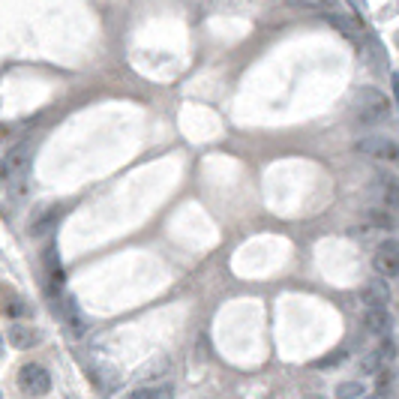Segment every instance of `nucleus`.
Here are the masks:
<instances>
[{
    "label": "nucleus",
    "mask_w": 399,
    "mask_h": 399,
    "mask_svg": "<svg viewBox=\"0 0 399 399\" xmlns=\"http://www.w3.org/2000/svg\"><path fill=\"white\" fill-rule=\"evenodd\" d=\"M391 117V103L378 94L375 87H364L357 94V108H355V123L357 126H375Z\"/></svg>",
    "instance_id": "1"
},
{
    "label": "nucleus",
    "mask_w": 399,
    "mask_h": 399,
    "mask_svg": "<svg viewBox=\"0 0 399 399\" xmlns=\"http://www.w3.org/2000/svg\"><path fill=\"white\" fill-rule=\"evenodd\" d=\"M355 150L382 166H399V141L387 139V135H364L355 141Z\"/></svg>",
    "instance_id": "2"
},
{
    "label": "nucleus",
    "mask_w": 399,
    "mask_h": 399,
    "mask_svg": "<svg viewBox=\"0 0 399 399\" xmlns=\"http://www.w3.org/2000/svg\"><path fill=\"white\" fill-rule=\"evenodd\" d=\"M373 270L382 279H396L399 276V240L387 238L378 243V249L373 252Z\"/></svg>",
    "instance_id": "3"
},
{
    "label": "nucleus",
    "mask_w": 399,
    "mask_h": 399,
    "mask_svg": "<svg viewBox=\"0 0 399 399\" xmlns=\"http://www.w3.org/2000/svg\"><path fill=\"white\" fill-rule=\"evenodd\" d=\"M18 384H21V391L27 396H45L51 391V375L39 364H24L18 369Z\"/></svg>",
    "instance_id": "4"
},
{
    "label": "nucleus",
    "mask_w": 399,
    "mask_h": 399,
    "mask_svg": "<svg viewBox=\"0 0 399 399\" xmlns=\"http://www.w3.org/2000/svg\"><path fill=\"white\" fill-rule=\"evenodd\" d=\"M360 301L366 303V310H387V303H391V285L384 279H373V283L364 285Z\"/></svg>",
    "instance_id": "5"
},
{
    "label": "nucleus",
    "mask_w": 399,
    "mask_h": 399,
    "mask_svg": "<svg viewBox=\"0 0 399 399\" xmlns=\"http://www.w3.org/2000/svg\"><path fill=\"white\" fill-rule=\"evenodd\" d=\"M27 159H30V144H27V141H18L12 150L3 153V184L12 180L15 171L27 168Z\"/></svg>",
    "instance_id": "6"
},
{
    "label": "nucleus",
    "mask_w": 399,
    "mask_h": 399,
    "mask_svg": "<svg viewBox=\"0 0 399 399\" xmlns=\"http://www.w3.org/2000/svg\"><path fill=\"white\" fill-rule=\"evenodd\" d=\"M6 342L18 351H27V348H36L42 342L39 330L36 328H27V324H12V328L6 330Z\"/></svg>",
    "instance_id": "7"
},
{
    "label": "nucleus",
    "mask_w": 399,
    "mask_h": 399,
    "mask_svg": "<svg viewBox=\"0 0 399 399\" xmlns=\"http://www.w3.org/2000/svg\"><path fill=\"white\" fill-rule=\"evenodd\" d=\"M364 324L369 333H375V337H382V339H391V330H393L391 310H366Z\"/></svg>",
    "instance_id": "8"
},
{
    "label": "nucleus",
    "mask_w": 399,
    "mask_h": 399,
    "mask_svg": "<svg viewBox=\"0 0 399 399\" xmlns=\"http://www.w3.org/2000/svg\"><path fill=\"white\" fill-rule=\"evenodd\" d=\"M63 319H66V328H69V333L76 339H81L87 333V321H85V315H81V310H78L76 297H66V301H63Z\"/></svg>",
    "instance_id": "9"
},
{
    "label": "nucleus",
    "mask_w": 399,
    "mask_h": 399,
    "mask_svg": "<svg viewBox=\"0 0 399 399\" xmlns=\"http://www.w3.org/2000/svg\"><path fill=\"white\" fill-rule=\"evenodd\" d=\"M366 396H369L366 382H342L333 391V399H366Z\"/></svg>",
    "instance_id": "10"
},
{
    "label": "nucleus",
    "mask_w": 399,
    "mask_h": 399,
    "mask_svg": "<svg viewBox=\"0 0 399 399\" xmlns=\"http://www.w3.org/2000/svg\"><path fill=\"white\" fill-rule=\"evenodd\" d=\"M366 222L373 225V229H393V216H387L384 207H373V211H366Z\"/></svg>",
    "instance_id": "11"
},
{
    "label": "nucleus",
    "mask_w": 399,
    "mask_h": 399,
    "mask_svg": "<svg viewBox=\"0 0 399 399\" xmlns=\"http://www.w3.org/2000/svg\"><path fill=\"white\" fill-rule=\"evenodd\" d=\"M168 366H171V364H168L166 357H157L150 366H144L141 373H139V384H141V382H150V378H157V375H162V373H168Z\"/></svg>",
    "instance_id": "12"
},
{
    "label": "nucleus",
    "mask_w": 399,
    "mask_h": 399,
    "mask_svg": "<svg viewBox=\"0 0 399 399\" xmlns=\"http://www.w3.org/2000/svg\"><path fill=\"white\" fill-rule=\"evenodd\" d=\"M27 312H30V310H27V303L24 301H15V297L6 292V315H9V319H24Z\"/></svg>",
    "instance_id": "13"
},
{
    "label": "nucleus",
    "mask_w": 399,
    "mask_h": 399,
    "mask_svg": "<svg viewBox=\"0 0 399 399\" xmlns=\"http://www.w3.org/2000/svg\"><path fill=\"white\" fill-rule=\"evenodd\" d=\"M382 195H384V202L387 204H399V180L393 177H382Z\"/></svg>",
    "instance_id": "14"
},
{
    "label": "nucleus",
    "mask_w": 399,
    "mask_h": 399,
    "mask_svg": "<svg viewBox=\"0 0 399 399\" xmlns=\"http://www.w3.org/2000/svg\"><path fill=\"white\" fill-rule=\"evenodd\" d=\"M375 387H378V393H387L393 387V369L391 366H384L382 373L375 375Z\"/></svg>",
    "instance_id": "15"
},
{
    "label": "nucleus",
    "mask_w": 399,
    "mask_h": 399,
    "mask_svg": "<svg viewBox=\"0 0 399 399\" xmlns=\"http://www.w3.org/2000/svg\"><path fill=\"white\" fill-rule=\"evenodd\" d=\"M153 391H157V387H139V391L130 393V399H153Z\"/></svg>",
    "instance_id": "16"
},
{
    "label": "nucleus",
    "mask_w": 399,
    "mask_h": 399,
    "mask_svg": "<svg viewBox=\"0 0 399 399\" xmlns=\"http://www.w3.org/2000/svg\"><path fill=\"white\" fill-rule=\"evenodd\" d=\"M153 399H171V387H157V391H153Z\"/></svg>",
    "instance_id": "17"
},
{
    "label": "nucleus",
    "mask_w": 399,
    "mask_h": 399,
    "mask_svg": "<svg viewBox=\"0 0 399 399\" xmlns=\"http://www.w3.org/2000/svg\"><path fill=\"white\" fill-rule=\"evenodd\" d=\"M393 94H396V103H399V72L393 76Z\"/></svg>",
    "instance_id": "18"
},
{
    "label": "nucleus",
    "mask_w": 399,
    "mask_h": 399,
    "mask_svg": "<svg viewBox=\"0 0 399 399\" xmlns=\"http://www.w3.org/2000/svg\"><path fill=\"white\" fill-rule=\"evenodd\" d=\"M310 399H330V396H324V393H315V396H310Z\"/></svg>",
    "instance_id": "19"
},
{
    "label": "nucleus",
    "mask_w": 399,
    "mask_h": 399,
    "mask_svg": "<svg viewBox=\"0 0 399 399\" xmlns=\"http://www.w3.org/2000/svg\"><path fill=\"white\" fill-rule=\"evenodd\" d=\"M366 399H378V396H366Z\"/></svg>",
    "instance_id": "20"
}]
</instances>
